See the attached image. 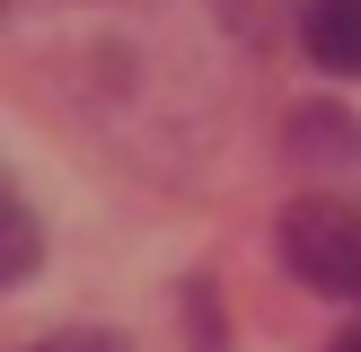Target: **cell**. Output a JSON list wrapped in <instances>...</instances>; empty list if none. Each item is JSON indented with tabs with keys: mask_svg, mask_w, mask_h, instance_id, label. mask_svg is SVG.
I'll use <instances>...</instances> for the list:
<instances>
[{
	"mask_svg": "<svg viewBox=\"0 0 361 352\" xmlns=\"http://www.w3.org/2000/svg\"><path fill=\"white\" fill-rule=\"evenodd\" d=\"M274 246H282V273H300V291L361 308V194H300Z\"/></svg>",
	"mask_w": 361,
	"mask_h": 352,
	"instance_id": "cell-1",
	"label": "cell"
},
{
	"mask_svg": "<svg viewBox=\"0 0 361 352\" xmlns=\"http://www.w3.org/2000/svg\"><path fill=\"white\" fill-rule=\"evenodd\" d=\"M300 53L335 80H361V0H300Z\"/></svg>",
	"mask_w": 361,
	"mask_h": 352,
	"instance_id": "cell-2",
	"label": "cell"
},
{
	"mask_svg": "<svg viewBox=\"0 0 361 352\" xmlns=\"http://www.w3.org/2000/svg\"><path fill=\"white\" fill-rule=\"evenodd\" d=\"M300 158H361V115H300V141H291Z\"/></svg>",
	"mask_w": 361,
	"mask_h": 352,
	"instance_id": "cell-3",
	"label": "cell"
},
{
	"mask_svg": "<svg viewBox=\"0 0 361 352\" xmlns=\"http://www.w3.org/2000/svg\"><path fill=\"white\" fill-rule=\"evenodd\" d=\"M0 211H9V264H0V282H27L35 256H44V238H35V203H27V194H0Z\"/></svg>",
	"mask_w": 361,
	"mask_h": 352,
	"instance_id": "cell-4",
	"label": "cell"
},
{
	"mask_svg": "<svg viewBox=\"0 0 361 352\" xmlns=\"http://www.w3.org/2000/svg\"><path fill=\"white\" fill-rule=\"evenodd\" d=\"M27 352H133L115 326H62V334H44V344H27Z\"/></svg>",
	"mask_w": 361,
	"mask_h": 352,
	"instance_id": "cell-5",
	"label": "cell"
},
{
	"mask_svg": "<svg viewBox=\"0 0 361 352\" xmlns=\"http://www.w3.org/2000/svg\"><path fill=\"white\" fill-rule=\"evenodd\" d=\"M335 352H361V326H353V334H335Z\"/></svg>",
	"mask_w": 361,
	"mask_h": 352,
	"instance_id": "cell-6",
	"label": "cell"
}]
</instances>
